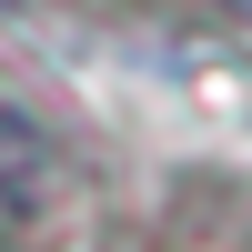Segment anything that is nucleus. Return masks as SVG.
<instances>
[{
    "label": "nucleus",
    "instance_id": "obj_1",
    "mask_svg": "<svg viewBox=\"0 0 252 252\" xmlns=\"http://www.w3.org/2000/svg\"><path fill=\"white\" fill-rule=\"evenodd\" d=\"M232 10H252V0H232Z\"/></svg>",
    "mask_w": 252,
    "mask_h": 252
}]
</instances>
